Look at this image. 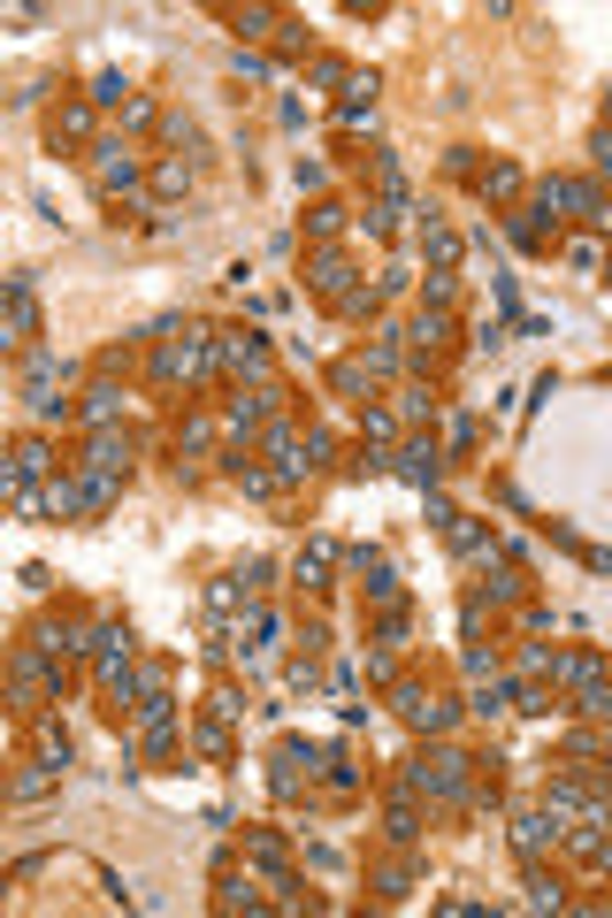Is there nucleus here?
Segmentation results:
<instances>
[{
    "mask_svg": "<svg viewBox=\"0 0 612 918\" xmlns=\"http://www.w3.org/2000/svg\"><path fill=\"white\" fill-rule=\"evenodd\" d=\"M406 888H414V873H406V865H383V873H375V896H391V904H398Z\"/></svg>",
    "mask_w": 612,
    "mask_h": 918,
    "instance_id": "29",
    "label": "nucleus"
},
{
    "mask_svg": "<svg viewBox=\"0 0 612 918\" xmlns=\"http://www.w3.org/2000/svg\"><path fill=\"white\" fill-rule=\"evenodd\" d=\"M222 368L230 375H269V337H253V329L222 337Z\"/></svg>",
    "mask_w": 612,
    "mask_h": 918,
    "instance_id": "10",
    "label": "nucleus"
},
{
    "mask_svg": "<svg viewBox=\"0 0 612 918\" xmlns=\"http://www.w3.org/2000/svg\"><path fill=\"white\" fill-rule=\"evenodd\" d=\"M575 704H582V712H598V720H612V666L590 681V689H575Z\"/></svg>",
    "mask_w": 612,
    "mask_h": 918,
    "instance_id": "23",
    "label": "nucleus"
},
{
    "mask_svg": "<svg viewBox=\"0 0 612 918\" xmlns=\"http://www.w3.org/2000/svg\"><path fill=\"white\" fill-rule=\"evenodd\" d=\"M567 834V819L551 811V804H536V811H521L513 819V850H521V865H544V850Z\"/></svg>",
    "mask_w": 612,
    "mask_h": 918,
    "instance_id": "6",
    "label": "nucleus"
},
{
    "mask_svg": "<svg viewBox=\"0 0 612 918\" xmlns=\"http://www.w3.org/2000/svg\"><path fill=\"white\" fill-rule=\"evenodd\" d=\"M422 306H452V276H429V284H422Z\"/></svg>",
    "mask_w": 612,
    "mask_h": 918,
    "instance_id": "32",
    "label": "nucleus"
},
{
    "mask_svg": "<svg viewBox=\"0 0 612 918\" xmlns=\"http://www.w3.org/2000/svg\"><path fill=\"white\" fill-rule=\"evenodd\" d=\"M199 751H207V758H230V728H222V712L199 720Z\"/></svg>",
    "mask_w": 612,
    "mask_h": 918,
    "instance_id": "28",
    "label": "nucleus"
},
{
    "mask_svg": "<svg viewBox=\"0 0 612 918\" xmlns=\"http://www.w3.org/2000/svg\"><path fill=\"white\" fill-rule=\"evenodd\" d=\"M329 559H337L329 544H306V551H299V582H314V590H321V575H329Z\"/></svg>",
    "mask_w": 612,
    "mask_h": 918,
    "instance_id": "26",
    "label": "nucleus"
},
{
    "mask_svg": "<svg viewBox=\"0 0 612 918\" xmlns=\"http://www.w3.org/2000/svg\"><path fill=\"white\" fill-rule=\"evenodd\" d=\"M46 697H54V674H46V643L31 635L15 651V704H46Z\"/></svg>",
    "mask_w": 612,
    "mask_h": 918,
    "instance_id": "8",
    "label": "nucleus"
},
{
    "mask_svg": "<svg viewBox=\"0 0 612 918\" xmlns=\"http://www.w3.org/2000/svg\"><path fill=\"white\" fill-rule=\"evenodd\" d=\"M123 92H131V85H123L116 69H100V77H92V108H131Z\"/></svg>",
    "mask_w": 612,
    "mask_h": 918,
    "instance_id": "24",
    "label": "nucleus"
},
{
    "mask_svg": "<svg viewBox=\"0 0 612 918\" xmlns=\"http://www.w3.org/2000/svg\"><path fill=\"white\" fill-rule=\"evenodd\" d=\"M398 474L422 482V490H437V445H406V452H398Z\"/></svg>",
    "mask_w": 612,
    "mask_h": 918,
    "instance_id": "17",
    "label": "nucleus"
},
{
    "mask_svg": "<svg viewBox=\"0 0 612 918\" xmlns=\"http://www.w3.org/2000/svg\"><path fill=\"white\" fill-rule=\"evenodd\" d=\"M383 834H391L398 850L422 842V811H414V788H406V780H398V796H391V811H383Z\"/></svg>",
    "mask_w": 612,
    "mask_h": 918,
    "instance_id": "13",
    "label": "nucleus"
},
{
    "mask_svg": "<svg viewBox=\"0 0 612 918\" xmlns=\"http://www.w3.org/2000/svg\"><path fill=\"white\" fill-rule=\"evenodd\" d=\"M306 230H314V238H337V230H345V207H314Z\"/></svg>",
    "mask_w": 612,
    "mask_h": 918,
    "instance_id": "30",
    "label": "nucleus"
},
{
    "mask_svg": "<svg viewBox=\"0 0 612 918\" xmlns=\"http://www.w3.org/2000/svg\"><path fill=\"white\" fill-rule=\"evenodd\" d=\"M422 253H429V269H437V276H452L467 245H459V230H452V222H437V215H429V222H422Z\"/></svg>",
    "mask_w": 612,
    "mask_h": 918,
    "instance_id": "12",
    "label": "nucleus"
},
{
    "mask_svg": "<svg viewBox=\"0 0 612 918\" xmlns=\"http://www.w3.org/2000/svg\"><path fill=\"white\" fill-rule=\"evenodd\" d=\"M77 375V360H62L54 345H31V360H23V398H31V414L39 422H62V383Z\"/></svg>",
    "mask_w": 612,
    "mask_h": 918,
    "instance_id": "2",
    "label": "nucleus"
},
{
    "mask_svg": "<svg viewBox=\"0 0 612 918\" xmlns=\"http://www.w3.org/2000/svg\"><path fill=\"white\" fill-rule=\"evenodd\" d=\"M551 230H559V215H544V207H521V215H513V238H521V245H544Z\"/></svg>",
    "mask_w": 612,
    "mask_h": 918,
    "instance_id": "21",
    "label": "nucleus"
},
{
    "mask_svg": "<svg viewBox=\"0 0 612 918\" xmlns=\"http://www.w3.org/2000/svg\"><path fill=\"white\" fill-rule=\"evenodd\" d=\"M605 827H612V788H605Z\"/></svg>",
    "mask_w": 612,
    "mask_h": 918,
    "instance_id": "34",
    "label": "nucleus"
},
{
    "mask_svg": "<svg viewBox=\"0 0 612 918\" xmlns=\"http://www.w3.org/2000/svg\"><path fill=\"white\" fill-rule=\"evenodd\" d=\"M215 911H261V896H253V881H222V896H215Z\"/></svg>",
    "mask_w": 612,
    "mask_h": 918,
    "instance_id": "25",
    "label": "nucleus"
},
{
    "mask_svg": "<svg viewBox=\"0 0 612 918\" xmlns=\"http://www.w3.org/2000/svg\"><path fill=\"white\" fill-rule=\"evenodd\" d=\"M590 153H598V176L612 184V131H598V146H590Z\"/></svg>",
    "mask_w": 612,
    "mask_h": 918,
    "instance_id": "33",
    "label": "nucleus"
},
{
    "mask_svg": "<svg viewBox=\"0 0 612 918\" xmlns=\"http://www.w3.org/2000/svg\"><path fill=\"white\" fill-rule=\"evenodd\" d=\"M184 184H192V168H184V161H161V176H153V192H184Z\"/></svg>",
    "mask_w": 612,
    "mask_h": 918,
    "instance_id": "31",
    "label": "nucleus"
},
{
    "mask_svg": "<svg viewBox=\"0 0 612 918\" xmlns=\"http://www.w3.org/2000/svg\"><path fill=\"white\" fill-rule=\"evenodd\" d=\"M474 184H482V199H513V192H521V168H513V161H490Z\"/></svg>",
    "mask_w": 612,
    "mask_h": 918,
    "instance_id": "20",
    "label": "nucleus"
},
{
    "mask_svg": "<svg viewBox=\"0 0 612 918\" xmlns=\"http://www.w3.org/2000/svg\"><path fill=\"white\" fill-rule=\"evenodd\" d=\"M605 131H612V100H605Z\"/></svg>",
    "mask_w": 612,
    "mask_h": 918,
    "instance_id": "35",
    "label": "nucleus"
},
{
    "mask_svg": "<svg viewBox=\"0 0 612 918\" xmlns=\"http://www.w3.org/2000/svg\"><path fill=\"white\" fill-rule=\"evenodd\" d=\"M306 284H314L321 299H345V292H360V284H352V261H345L337 245H321V253L306 261Z\"/></svg>",
    "mask_w": 612,
    "mask_h": 918,
    "instance_id": "9",
    "label": "nucleus"
},
{
    "mask_svg": "<svg viewBox=\"0 0 612 918\" xmlns=\"http://www.w3.org/2000/svg\"><path fill=\"white\" fill-rule=\"evenodd\" d=\"M8 337L31 345L39 337V306H31V276H8Z\"/></svg>",
    "mask_w": 612,
    "mask_h": 918,
    "instance_id": "14",
    "label": "nucleus"
},
{
    "mask_svg": "<svg viewBox=\"0 0 612 918\" xmlns=\"http://www.w3.org/2000/svg\"><path fill=\"white\" fill-rule=\"evenodd\" d=\"M131 459H139L131 429H92V445H85V459H77V467H85V474H116V482H123V474H131Z\"/></svg>",
    "mask_w": 612,
    "mask_h": 918,
    "instance_id": "7",
    "label": "nucleus"
},
{
    "mask_svg": "<svg viewBox=\"0 0 612 918\" xmlns=\"http://www.w3.org/2000/svg\"><path fill=\"white\" fill-rule=\"evenodd\" d=\"M46 467H54V459H46V445H39V437H23V445H15V467H8V482H39Z\"/></svg>",
    "mask_w": 612,
    "mask_h": 918,
    "instance_id": "18",
    "label": "nucleus"
},
{
    "mask_svg": "<svg viewBox=\"0 0 612 918\" xmlns=\"http://www.w3.org/2000/svg\"><path fill=\"white\" fill-rule=\"evenodd\" d=\"M92 139V108H62L54 116V146H85Z\"/></svg>",
    "mask_w": 612,
    "mask_h": 918,
    "instance_id": "19",
    "label": "nucleus"
},
{
    "mask_svg": "<svg viewBox=\"0 0 612 918\" xmlns=\"http://www.w3.org/2000/svg\"><path fill=\"white\" fill-rule=\"evenodd\" d=\"M77 414H85V429H116V422H123V391H116V383H92Z\"/></svg>",
    "mask_w": 612,
    "mask_h": 918,
    "instance_id": "16",
    "label": "nucleus"
},
{
    "mask_svg": "<svg viewBox=\"0 0 612 918\" xmlns=\"http://www.w3.org/2000/svg\"><path fill=\"white\" fill-rule=\"evenodd\" d=\"M46 513H54V521H77V513H92V490H85V474H54V490H46Z\"/></svg>",
    "mask_w": 612,
    "mask_h": 918,
    "instance_id": "15",
    "label": "nucleus"
},
{
    "mask_svg": "<svg viewBox=\"0 0 612 918\" xmlns=\"http://www.w3.org/2000/svg\"><path fill=\"white\" fill-rule=\"evenodd\" d=\"M92 184H100V199H123V192H139V153L116 146V139H100V146H92Z\"/></svg>",
    "mask_w": 612,
    "mask_h": 918,
    "instance_id": "5",
    "label": "nucleus"
},
{
    "mask_svg": "<svg viewBox=\"0 0 612 918\" xmlns=\"http://www.w3.org/2000/svg\"><path fill=\"white\" fill-rule=\"evenodd\" d=\"M605 773H612V765H605Z\"/></svg>",
    "mask_w": 612,
    "mask_h": 918,
    "instance_id": "36",
    "label": "nucleus"
},
{
    "mask_svg": "<svg viewBox=\"0 0 612 918\" xmlns=\"http://www.w3.org/2000/svg\"><path fill=\"white\" fill-rule=\"evenodd\" d=\"M269 398H284V391H238V398H230V414H222V429H230V437L269 429Z\"/></svg>",
    "mask_w": 612,
    "mask_h": 918,
    "instance_id": "11",
    "label": "nucleus"
},
{
    "mask_svg": "<svg viewBox=\"0 0 612 918\" xmlns=\"http://www.w3.org/2000/svg\"><path fill=\"white\" fill-rule=\"evenodd\" d=\"M329 383H337L345 398H360V391H368L375 375H368V360H337V368H329ZM360 406H368V398H360Z\"/></svg>",
    "mask_w": 612,
    "mask_h": 918,
    "instance_id": "22",
    "label": "nucleus"
},
{
    "mask_svg": "<svg viewBox=\"0 0 612 918\" xmlns=\"http://www.w3.org/2000/svg\"><path fill=\"white\" fill-rule=\"evenodd\" d=\"M215 360H222L215 337H199V329H192V337H168V345L153 352V383H168V391H176V383H199Z\"/></svg>",
    "mask_w": 612,
    "mask_h": 918,
    "instance_id": "3",
    "label": "nucleus"
},
{
    "mask_svg": "<svg viewBox=\"0 0 612 918\" xmlns=\"http://www.w3.org/2000/svg\"><path fill=\"white\" fill-rule=\"evenodd\" d=\"M207 445H215V422H207V414H192V422H184V437H176V452H207Z\"/></svg>",
    "mask_w": 612,
    "mask_h": 918,
    "instance_id": "27",
    "label": "nucleus"
},
{
    "mask_svg": "<svg viewBox=\"0 0 612 918\" xmlns=\"http://www.w3.org/2000/svg\"><path fill=\"white\" fill-rule=\"evenodd\" d=\"M391 704H398V720H406V728H429V735H445V728L459 720V704L429 697L422 681H391Z\"/></svg>",
    "mask_w": 612,
    "mask_h": 918,
    "instance_id": "4",
    "label": "nucleus"
},
{
    "mask_svg": "<svg viewBox=\"0 0 612 918\" xmlns=\"http://www.w3.org/2000/svg\"><path fill=\"white\" fill-rule=\"evenodd\" d=\"M406 788L414 796H437V804H474V758L459 751H422L406 765Z\"/></svg>",
    "mask_w": 612,
    "mask_h": 918,
    "instance_id": "1",
    "label": "nucleus"
}]
</instances>
